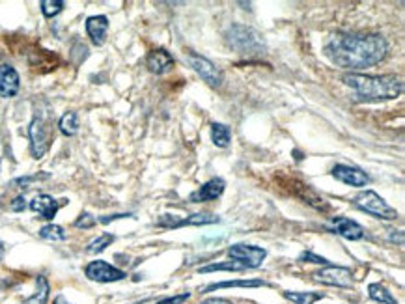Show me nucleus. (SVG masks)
I'll return each mask as SVG.
<instances>
[{
	"label": "nucleus",
	"instance_id": "obj_1",
	"mask_svg": "<svg viewBox=\"0 0 405 304\" xmlns=\"http://www.w3.org/2000/svg\"><path fill=\"white\" fill-rule=\"evenodd\" d=\"M387 42L379 34H336L327 43L325 54L344 70H363L387 56Z\"/></svg>",
	"mask_w": 405,
	"mask_h": 304
},
{
	"label": "nucleus",
	"instance_id": "obj_2",
	"mask_svg": "<svg viewBox=\"0 0 405 304\" xmlns=\"http://www.w3.org/2000/svg\"><path fill=\"white\" fill-rule=\"evenodd\" d=\"M342 82L355 90V101L378 103L396 99L404 94V80L396 75H359L346 73Z\"/></svg>",
	"mask_w": 405,
	"mask_h": 304
},
{
	"label": "nucleus",
	"instance_id": "obj_3",
	"mask_svg": "<svg viewBox=\"0 0 405 304\" xmlns=\"http://www.w3.org/2000/svg\"><path fill=\"white\" fill-rule=\"evenodd\" d=\"M226 42L237 53L243 54H261L266 51V42L260 34L245 25H232L226 32Z\"/></svg>",
	"mask_w": 405,
	"mask_h": 304
},
{
	"label": "nucleus",
	"instance_id": "obj_4",
	"mask_svg": "<svg viewBox=\"0 0 405 304\" xmlns=\"http://www.w3.org/2000/svg\"><path fill=\"white\" fill-rule=\"evenodd\" d=\"M30 134V150H32L34 159H42L47 153L49 146L53 142V127H51V120L43 114H36L28 129Z\"/></svg>",
	"mask_w": 405,
	"mask_h": 304
},
{
	"label": "nucleus",
	"instance_id": "obj_5",
	"mask_svg": "<svg viewBox=\"0 0 405 304\" xmlns=\"http://www.w3.org/2000/svg\"><path fill=\"white\" fill-rule=\"evenodd\" d=\"M355 205H357L361 211H364V213L373 215V217H378V219L383 220L398 219V211H396L394 208H390L389 203L385 202L383 198L373 191L361 192V194L355 198Z\"/></svg>",
	"mask_w": 405,
	"mask_h": 304
},
{
	"label": "nucleus",
	"instance_id": "obj_6",
	"mask_svg": "<svg viewBox=\"0 0 405 304\" xmlns=\"http://www.w3.org/2000/svg\"><path fill=\"white\" fill-rule=\"evenodd\" d=\"M187 60H189V64H191L192 70L197 71L198 75L202 77L209 86L217 88V86L223 84V73H220V70L213 64V62H209L208 58H204V56L194 53L187 54Z\"/></svg>",
	"mask_w": 405,
	"mask_h": 304
},
{
	"label": "nucleus",
	"instance_id": "obj_7",
	"mask_svg": "<svg viewBox=\"0 0 405 304\" xmlns=\"http://www.w3.org/2000/svg\"><path fill=\"white\" fill-rule=\"evenodd\" d=\"M228 256L243 267H260L266 260V251L252 245H234L228 248Z\"/></svg>",
	"mask_w": 405,
	"mask_h": 304
},
{
	"label": "nucleus",
	"instance_id": "obj_8",
	"mask_svg": "<svg viewBox=\"0 0 405 304\" xmlns=\"http://www.w3.org/2000/svg\"><path fill=\"white\" fill-rule=\"evenodd\" d=\"M86 277L90 280H96V282H116V280H122L125 277V272L108 265L107 262L97 260V262H92L86 267Z\"/></svg>",
	"mask_w": 405,
	"mask_h": 304
},
{
	"label": "nucleus",
	"instance_id": "obj_9",
	"mask_svg": "<svg viewBox=\"0 0 405 304\" xmlns=\"http://www.w3.org/2000/svg\"><path fill=\"white\" fill-rule=\"evenodd\" d=\"M332 176H335L338 182L346 183V185H351V187H364V185H368L370 182V177L366 172L347 165H336L335 168H332Z\"/></svg>",
	"mask_w": 405,
	"mask_h": 304
},
{
	"label": "nucleus",
	"instance_id": "obj_10",
	"mask_svg": "<svg viewBox=\"0 0 405 304\" xmlns=\"http://www.w3.org/2000/svg\"><path fill=\"white\" fill-rule=\"evenodd\" d=\"M316 278L329 286H338V288H349L351 286V271L346 267H327L323 271L316 272Z\"/></svg>",
	"mask_w": 405,
	"mask_h": 304
},
{
	"label": "nucleus",
	"instance_id": "obj_11",
	"mask_svg": "<svg viewBox=\"0 0 405 304\" xmlns=\"http://www.w3.org/2000/svg\"><path fill=\"white\" fill-rule=\"evenodd\" d=\"M213 222H219V217L215 215H192L189 219H176L174 215H163L157 224L163 226V228H180V226H200V224H213Z\"/></svg>",
	"mask_w": 405,
	"mask_h": 304
},
{
	"label": "nucleus",
	"instance_id": "obj_12",
	"mask_svg": "<svg viewBox=\"0 0 405 304\" xmlns=\"http://www.w3.org/2000/svg\"><path fill=\"white\" fill-rule=\"evenodd\" d=\"M331 229L335 234L346 237V239L359 241L363 239L364 229L363 226H359L357 222H353L351 219H346V217H335L331 222Z\"/></svg>",
	"mask_w": 405,
	"mask_h": 304
},
{
	"label": "nucleus",
	"instance_id": "obj_13",
	"mask_svg": "<svg viewBox=\"0 0 405 304\" xmlns=\"http://www.w3.org/2000/svg\"><path fill=\"white\" fill-rule=\"evenodd\" d=\"M19 91V73L11 65L0 64V96L13 97Z\"/></svg>",
	"mask_w": 405,
	"mask_h": 304
},
{
	"label": "nucleus",
	"instance_id": "obj_14",
	"mask_svg": "<svg viewBox=\"0 0 405 304\" xmlns=\"http://www.w3.org/2000/svg\"><path fill=\"white\" fill-rule=\"evenodd\" d=\"M62 203L56 202L54 198L47 196V194H39V196H36L32 202H30V209H32L34 213L39 215L42 219L51 220L54 215H56V211H58Z\"/></svg>",
	"mask_w": 405,
	"mask_h": 304
},
{
	"label": "nucleus",
	"instance_id": "obj_15",
	"mask_svg": "<svg viewBox=\"0 0 405 304\" xmlns=\"http://www.w3.org/2000/svg\"><path fill=\"white\" fill-rule=\"evenodd\" d=\"M146 65L151 73H166L174 65V58L170 56V53H166L165 49H157V51H151L148 54V60H146Z\"/></svg>",
	"mask_w": 405,
	"mask_h": 304
},
{
	"label": "nucleus",
	"instance_id": "obj_16",
	"mask_svg": "<svg viewBox=\"0 0 405 304\" xmlns=\"http://www.w3.org/2000/svg\"><path fill=\"white\" fill-rule=\"evenodd\" d=\"M108 19L105 15H94L86 21V32L92 38L94 45H103L107 38Z\"/></svg>",
	"mask_w": 405,
	"mask_h": 304
},
{
	"label": "nucleus",
	"instance_id": "obj_17",
	"mask_svg": "<svg viewBox=\"0 0 405 304\" xmlns=\"http://www.w3.org/2000/svg\"><path fill=\"white\" fill-rule=\"evenodd\" d=\"M224 182L220 179V177H215V179H211V182H208L206 185H202V187L198 189L194 194L191 196L192 202H208V200H217V198L220 196L224 192Z\"/></svg>",
	"mask_w": 405,
	"mask_h": 304
},
{
	"label": "nucleus",
	"instance_id": "obj_18",
	"mask_svg": "<svg viewBox=\"0 0 405 304\" xmlns=\"http://www.w3.org/2000/svg\"><path fill=\"white\" fill-rule=\"evenodd\" d=\"M211 140L215 146L226 148L230 144V129L224 123H213L211 125Z\"/></svg>",
	"mask_w": 405,
	"mask_h": 304
},
{
	"label": "nucleus",
	"instance_id": "obj_19",
	"mask_svg": "<svg viewBox=\"0 0 405 304\" xmlns=\"http://www.w3.org/2000/svg\"><path fill=\"white\" fill-rule=\"evenodd\" d=\"M58 127L66 137H73V134L79 131V118H77V113H66L64 116H62V120H60Z\"/></svg>",
	"mask_w": 405,
	"mask_h": 304
},
{
	"label": "nucleus",
	"instance_id": "obj_20",
	"mask_svg": "<svg viewBox=\"0 0 405 304\" xmlns=\"http://www.w3.org/2000/svg\"><path fill=\"white\" fill-rule=\"evenodd\" d=\"M370 291V297H372L373 300H378V303L381 304H398L396 303V299L390 295V291H387V289L381 286V284H372L368 288Z\"/></svg>",
	"mask_w": 405,
	"mask_h": 304
},
{
	"label": "nucleus",
	"instance_id": "obj_21",
	"mask_svg": "<svg viewBox=\"0 0 405 304\" xmlns=\"http://www.w3.org/2000/svg\"><path fill=\"white\" fill-rule=\"evenodd\" d=\"M256 286H267V284L261 282V280H237V282H220V284H211L209 288H206V291H211V289H220V288H256Z\"/></svg>",
	"mask_w": 405,
	"mask_h": 304
},
{
	"label": "nucleus",
	"instance_id": "obj_22",
	"mask_svg": "<svg viewBox=\"0 0 405 304\" xmlns=\"http://www.w3.org/2000/svg\"><path fill=\"white\" fill-rule=\"evenodd\" d=\"M49 297V284L43 277H37V291L34 297L25 300V304H45Z\"/></svg>",
	"mask_w": 405,
	"mask_h": 304
},
{
	"label": "nucleus",
	"instance_id": "obj_23",
	"mask_svg": "<svg viewBox=\"0 0 405 304\" xmlns=\"http://www.w3.org/2000/svg\"><path fill=\"white\" fill-rule=\"evenodd\" d=\"M284 297L294 304H314L316 300L323 299L321 293H294V291H284Z\"/></svg>",
	"mask_w": 405,
	"mask_h": 304
},
{
	"label": "nucleus",
	"instance_id": "obj_24",
	"mask_svg": "<svg viewBox=\"0 0 405 304\" xmlns=\"http://www.w3.org/2000/svg\"><path fill=\"white\" fill-rule=\"evenodd\" d=\"M39 235H42L43 239H49V241H62V239H66L64 229L60 228V226H56V224L43 226V228L39 229Z\"/></svg>",
	"mask_w": 405,
	"mask_h": 304
},
{
	"label": "nucleus",
	"instance_id": "obj_25",
	"mask_svg": "<svg viewBox=\"0 0 405 304\" xmlns=\"http://www.w3.org/2000/svg\"><path fill=\"white\" fill-rule=\"evenodd\" d=\"M62 10H64V2L62 0H43L42 2V11L45 17L58 15Z\"/></svg>",
	"mask_w": 405,
	"mask_h": 304
},
{
	"label": "nucleus",
	"instance_id": "obj_26",
	"mask_svg": "<svg viewBox=\"0 0 405 304\" xmlns=\"http://www.w3.org/2000/svg\"><path fill=\"white\" fill-rule=\"evenodd\" d=\"M241 269H245V267L241 265L237 262H228V263H215V265H208L202 267L200 272H211V271H241Z\"/></svg>",
	"mask_w": 405,
	"mask_h": 304
},
{
	"label": "nucleus",
	"instance_id": "obj_27",
	"mask_svg": "<svg viewBox=\"0 0 405 304\" xmlns=\"http://www.w3.org/2000/svg\"><path fill=\"white\" fill-rule=\"evenodd\" d=\"M114 241V237H112L111 234H105L101 235L99 239H96L94 243H92L90 246H88V252H101L105 251V246H108Z\"/></svg>",
	"mask_w": 405,
	"mask_h": 304
},
{
	"label": "nucleus",
	"instance_id": "obj_28",
	"mask_svg": "<svg viewBox=\"0 0 405 304\" xmlns=\"http://www.w3.org/2000/svg\"><path fill=\"white\" fill-rule=\"evenodd\" d=\"M94 224H96V219H94V217H92V215H88V213L80 215V219L75 222V226H77V228H92Z\"/></svg>",
	"mask_w": 405,
	"mask_h": 304
},
{
	"label": "nucleus",
	"instance_id": "obj_29",
	"mask_svg": "<svg viewBox=\"0 0 405 304\" xmlns=\"http://www.w3.org/2000/svg\"><path fill=\"white\" fill-rule=\"evenodd\" d=\"M301 260H309L310 263H318V265H329V262H327L325 258H320V256H316V254H312V252H304L303 256H301Z\"/></svg>",
	"mask_w": 405,
	"mask_h": 304
},
{
	"label": "nucleus",
	"instance_id": "obj_30",
	"mask_svg": "<svg viewBox=\"0 0 405 304\" xmlns=\"http://www.w3.org/2000/svg\"><path fill=\"white\" fill-rule=\"evenodd\" d=\"M187 299H189V293H183V295H176V297H170V299L161 300V303H157V304H183Z\"/></svg>",
	"mask_w": 405,
	"mask_h": 304
},
{
	"label": "nucleus",
	"instance_id": "obj_31",
	"mask_svg": "<svg viewBox=\"0 0 405 304\" xmlns=\"http://www.w3.org/2000/svg\"><path fill=\"white\" fill-rule=\"evenodd\" d=\"M11 209H13V211H23V209H25V198L23 196L15 198L13 203H11Z\"/></svg>",
	"mask_w": 405,
	"mask_h": 304
},
{
	"label": "nucleus",
	"instance_id": "obj_32",
	"mask_svg": "<svg viewBox=\"0 0 405 304\" xmlns=\"http://www.w3.org/2000/svg\"><path fill=\"white\" fill-rule=\"evenodd\" d=\"M202 304H232V303L226 299H211V300H206V303H202Z\"/></svg>",
	"mask_w": 405,
	"mask_h": 304
},
{
	"label": "nucleus",
	"instance_id": "obj_33",
	"mask_svg": "<svg viewBox=\"0 0 405 304\" xmlns=\"http://www.w3.org/2000/svg\"><path fill=\"white\" fill-rule=\"evenodd\" d=\"M54 304H68V303H66L64 297H58V299H56V303H54Z\"/></svg>",
	"mask_w": 405,
	"mask_h": 304
},
{
	"label": "nucleus",
	"instance_id": "obj_34",
	"mask_svg": "<svg viewBox=\"0 0 405 304\" xmlns=\"http://www.w3.org/2000/svg\"><path fill=\"white\" fill-rule=\"evenodd\" d=\"M2 254H4V246H2V243H0V260H2Z\"/></svg>",
	"mask_w": 405,
	"mask_h": 304
}]
</instances>
